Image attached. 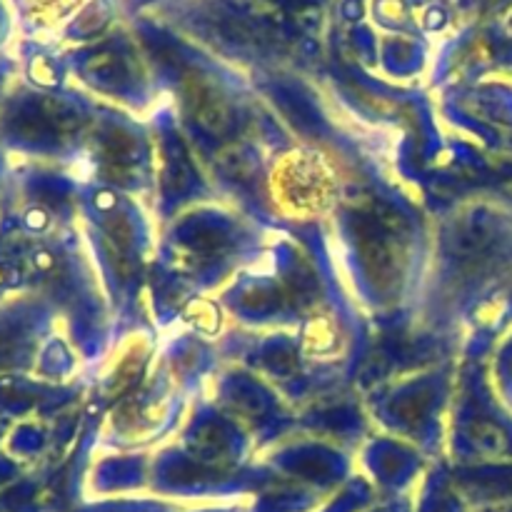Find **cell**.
I'll list each match as a JSON object with an SVG mask.
<instances>
[{"instance_id": "ba28073f", "label": "cell", "mask_w": 512, "mask_h": 512, "mask_svg": "<svg viewBox=\"0 0 512 512\" xmlns=\"http://www.w3.org/2000/svg\"><path fill=\"white\" fill-rule=\"evenodd\" d=\"M25 223H28V228H33V230L45 228V225H48V213L40 208H33L28 215H25Z\"/></svg>"}, {"instance_id": "277c9868", "label": "cell", "mask_w": 512, "mask_h": 512, "mask_svg": "<svg viewBox=\"0 0 512 512\" xmlns=\"http://www.w3.org/2000/svg\"><path fill=\"white\" fill-rule=\"evenodd\" d=\"M468 443L475 453L485 455V458H500L510 448L508 433L493 420H473L468 425Z\"/></svg>"}, {"instance_id": "3957f363", "label": "cell", "mask_w": 512, "mask_h": 512, "mask_svg": "<svg viewBox=\"0 0 512 512\" xmlns=\"http://www.w3.org/2000/svg\"><path fill=\"white\" fill-rule=\"evenodd\" d=\"M365 268H368L370 278L378 283L380 290H388L390 285H395L400 270L395 263V253L383 238H373L365 245Z\"/></svg>"}, {"instance_id": "5b68a950", "label": "cell", "mask_w": 512, "mask_h": 512, "mask_svg": "<svg viewBox=\"0 0 512 512\" xmlns=\"http://www.w3.org/2000/svg\"><path fill=\"white\" fill-rule=\"evenodd\" d=\"M105 158L113 173H123L138 160V140L123 130H110L105 138Z\"/></svg>"}, {"instance_id": "9c48e42d", "label": "cell", "mask_w": 512, "mask_h": 512, "mask_svg": "<svg viewBox=\"0 0 512 512\" xmlns=\"http://www.w3.org/2000/svg\"><path fill=\"white\" fill-rule=\"evenodd\" d=\"M18 278H20V273L15 265L0 263V285H13V283H18Z\"/></svg>"}, {"instance_id": "6da1fadb", "label": "cell", "mask_w": 512, "mask_h": 512, "mask_svg": "<svg viewBox=\"0 0 512 512\" xmlns=\"http://www.w3.org/2000/svg\"><path fill=\"white\" fill-rule=\"evenodd\" d=\"M185 95H188V110L190 118L200 125L208 135H228L235 128V110L230 105V100L225 98L223 90L215 83H210L208 78H195L188 80L185 85Z\"/></svg>"}, {"instance_id": "30bf717a", "label": "cell", "mask_w": 512, "mask_h": 512, "mask_svg": "<svg viewBox=\"0 0 512 512\" xmlns=\"http://www.w3.org/2000/svg\"><path fill=\"white\" fill-rule=\"evenodd\" d=\"M33 263H35V268L38 270H50L55 265V258H53V253H48V250H38V253H35V258H33Z\"/></svg>"}, {"instance_id": "52a82bcc", "label": "cell", "mask_w": 512, "mask_h": 512, "mask_svg": "<svg viewBox=\"0 0 512 512\" xmlns=\"http://www.w3.org/2000/svg\"><path fill=\"white\" fill-rule=\"evenodd\" d=\"M85 70H88L90 80H93L95 85L108 90L120 88V85L125 83V78H128L123 63H120V58H115V55H95V58L85 65Z\"/></svg>"}, {"instance_id": "7a4b0ae2", "label": "cell", "mask_w": 512, "mask_h": 512, "mask_svg": "<svg viewBox=\"0 0 512 512\" xmlns=\"http://www.w3.org/2000/svg\"><path fill=\"white\" fill-rule=\"evenodd\" d=\"M500 233V223L495 213L485 208H475L465 213L463 218L455 220L453 233H450V245L455 255L463 258H475L483 250H488L495 243Z\"/></svg>"}, {"instance_id": "8992f818", "label": "cell", "mask_w": 512, "mask_h": 512, "mask_svg": "<svg viewBox=\"0 0 512 512\" xmlns=\"http://www.w3.org/2000/svg\"><path fill=\"white\" fill-rule=\"evenodd\" d=\"M218 165L230 180H250L258 173V160L243 145H233V148L223 150L218 158Z\"/></svg>"}]
</instances>
